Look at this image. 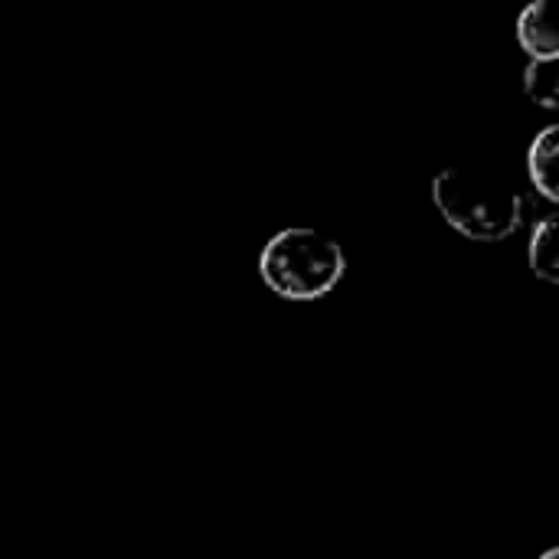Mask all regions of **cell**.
<instances>
[{
    "instance_id": "1",
    "label": "cell",
    "mask_w": 559,
    "mask_h": 559,
    "mask_svg": "<svg viewBox=\"0 0 559 559\" xmlns=\"http://www.w3.org/2000/svg\"><path fill=\"white\" fill-rule=\"evenodd\" d=\"M432 206L468 242L495 246L524 226L527 197L514 180L478 167H442L429 183Z\"/></svg>"
},
{
    "instance_id": "2",
    "label": "cell",
    "mask_w": 559,
    "mask_h": 559,
    "mask_svg": "<svg viewBox=\"0 0 559 559\" xmlns=\"http://www.w3.org/2000/svg\"><path fill=\"white\" fill-rule=\"evenodd\" d=\"M347 249L318 226H285L259 252L262 285L285 301H321L347 275Z\"/></svg>"
},
{
    "instance_id": "3",
    "label": "cell",
    "mask_w": 559,
    "mask_h": 559,
    "mask_svg": "<svg viewBox=\"0 0 559 559\" xmlns=\"http://www.w3.org/2000/svg\"><path fill=\"white\" fill-rule=\"evenodd\" d=\"M527 177L534 190L547 200H559V124H547L544 131L534 134L527 147Z\"/></svg>"
},
{
    "instance_id": "4",
    "label": "cell",
    "mask_w": 559,
    "mask_h": 559,
    "mask_svg": "<svg viewBox=\"0 0 559 559\" xmlns=\"http://www.w3.org/2000/svg\"><path fill=\"white\" fill-rule=\"evenodd\" d=\"M518 43L527 59H559V36L547 0H531L518 16Z\"/></svg>"
},
{
    "instance_id": "5",
    "label": "cell",
    "mask_w": 559,
    "mask_h": 559,
    "mask_svg": "<svg viewBox=\"0 0 559 559\" xmlns=\"http://www.w3.org/2000/svg\"><path fill=\"white\" fill-rule=\"evenodd\" d=\"M527 265L534 278H540L544 285L559 282V219L554 213L534 223L527 239Z\"/></svg>"
},
{
    "instance_id": "6",
    "label": "cell",
    "mask_w": 559,
    "mask_h": 559,
    "mask_svg": "<svg viewBox=\"0 0 559 559\" xmlns=\"http://www.w3.org/2000/svg\"><path fill=\"white\" fill-rule=\"evenodd\" d=\"M559 59H527L524 66V95L544 108V111H557L559 108Z\"/></svg>"
},
{
    "instance_id": "7",
    "label": "cell",
    "mask_w": 559,
    "mask_h": 559,
    "mask_svg": "<svg viewBox=\"0 0 559 559\" xmlns=\"http://www.w3.org/2000/svg\"><path fill=\"white\" fill-rule=\"evenodd\" d=\"M540 559H559V547H547V550L540 554Z\"/></svg>"
}]
</instances>
